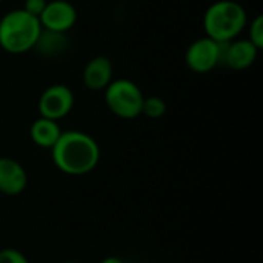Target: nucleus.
Instances as JSON below:
<instances>
[{
  "label": "nucleus",
  "mask_w": 263,
  "mask_h": 263,
  "mask_svg": "<svg viewBox=\"0 0 263 263\" xmlns=\"http://www.w3.org/2000/svg\"><path fill=\"white\" fill-rule=\"evenodd\" d=\"M51 157L57 170L68 176H85L100 162L97 140L79 129L63 131L51 148Z\"/></svg>",
  "instance_id": "f257e3e1"
},
{
  "label": "nucleus",
  "mask_w": 263,
  "mask_h": 263,
  "mask_svg": "<svg viewBox=\"0 0 263 263\" xmlns=\"http://www.w3.org/2000/svg\"><path fill=\"white\" fill-rule=\"evenodd\" d=\"M247 23L248 14L236 0H217L211 3L203 14L205 35L219 43H228L237 39Z\"/></svg>",
  "instance_id": "f03ea898"
},
{
  "label": "nucleus",
  "mask_w": 263,
  "mask_h": 263,
  "mask_svg": "<svg viewBox=\"0 0 263 263\" xmlns=\"http://www.w3.org/2000/svg\"><path fill=\"white\" fill-rule=\"evenodd\" d=\"M42 25L25 9H11L0 18V48L9 54L32 51Z\"/></svg>",
  "instance_id": "7ed1b4c3"
},
{
  "label": "nucleus",
  "mask_w": 263,
  "mask_h": 263,
  "mask_svg": "<svg viewBox=\"0 0 263 263\" xmlns=\"http://www.w3.org/2000/svg\"><path fill=\"white\" fill-rule=\"evenodd\" d=\"M105 103L119 119L133 120L142 116L143 92L137 83L129 79H114L105 88Z\"/></svg>",
  "instance_id": "20e7f679"
},
{
  "label": "nucleus",
  "mask_w": 263,
  "mask_h": 263,
  "mask_svg": "<svg viewBox=\"0 0 263 263\" xmlns=\"http://www.w3.org/2000/svg\"><path fill=\"white\" fill-rule=\"evenodd\" d=\"M222 46L206 35L194 40L185 51V63L196 74H208L222 65Z\"/></svg>",
  "instance_id": "39448f33"
},
{
  "label": "nucleus",
  "mask_w": 263,
  "mask_h": 263,
  "mask_svg": "<svg viewBox=\"0 0 263 263\" xmlns=\"http://www.w3.org/2000/svg\"><path fill=\"white\" fill-rule=\"evenodd\" d=\"M74 106V92L69 86L63 83H55L48 86L39 97V114L40 117H46L59 122L66 117Z\"/></svg>",
  "instance_id": "423d86ee"
},
{
  "label": "nucleus",
  "mask_w": 263,
  "mask_h": 263,
  "mask_svg": "<svg viewBox=\"0 0 263 263\" xmlns=\"http://www.w3.org/2000/svg\"><path fill=\"white\" fill-rule=\"evenodd\" d=\"M39 22L43 29L68 34L77 23V9L68 0H48Z\"/></svg>",
  "instance_id": "0eeeda50"
},
{
  "label": "nucleus",
  "mask_w": 263,
  "mask_h": 263,
  "mask_svg": "<svg viewBox=\"0 0 263 263\" xmlns=\"http://www.w3.org/2000/svg\"><path fill=\"white\" fill-rule=\"evenodd\" d=\"M259 49L248 39H234L222 46V65L233 71H243L254 65Z\"/></svg>",
  "instance_id": "6e6552de"
},
{
  "label": "nucleus",
  "mask_w": 263,
  "mask_h": 263,
  "mask_svg": "<svg viewBox=\"0 0 263 263\" xmlns=\"http://www.w3.org/2000/svg\"><path fill=\"white\" fill-rule=\"evenodd\" d=\"M28 186V174L23 165L11 157H0V193L18 196Z\"/></svg>",
  "instance_id": "1a4fd4ad"
},
{
  "label": "nucleus",
  "mask_w": 263,
  "mask_h": 263,
  "mask_svg": "<svg viewBox=\"0 0 263 263\" xmlns=\"http://www.w3.org/2000/svg\"><path fill=\"white\" fill-rule=\"evenodd\" d=\"M112 62L106 55H97L91 59L83 68V85L91 91H105V88L114 80Z\"/></svg>",
  "instance_id": "9d476101"
},
{
  "label": "nucleus",
  "mask_w": 263,
  "mask_h": 263,
  "mask_svg": "<svg viewBox=\"0 0 263 263\" xmlns=\"http://www.w3.org/2000/svg\"><path fill=\"white\" fill-rule=\"evenodd\" d=\"M68 48H69V39L66 32H55L42 28L32 49L43 59H57L62 54H65Z\"/></svg>",
  "instance_id": "9b49d317"
},
{
  "label": "nucleus",
  "mask_w": 263,
  "mask_h": 263,
  "mask_svg": "<svg viewBox=\"0 0 263 263\" xmlns=\"http://www.w3.org/2000/svg\"><path fill=\"white\" fill-rule=\"evenodd\" d=\"M62 129L59 126V122L55 120H51V119H46V117H39L32 122L31 128H29V136H31V140L40 146V148H45V149H51L59 137L62 136Z\"/></svg>",
  "instance_id": "f8f14e48"
},
{
  "label": "nucleus",
  "mask_w": 263,
  "mask_h": 263,
  "mask_svg": "<svg viewBox=\"0 0 263 263\" xmlns=\"http://www.w3.org/2000/svg\"><path fill=\"white\" fill-rule=\"evenodd\" d=\"M166 112V102L159 96H149L143 99L142 114L148 119H160Z\"/></svg>",
  "instance_id": "ddd939ff"
},
{
  "label": "nucleus",
  "mask_w": 263,
  "mask_h": 263,
  "mask_svg": "<svg viewBox=\"0 0 263 263\" xmlns=\"http://www.w3.org/2000/svg\"><path fill=\"white\" fill-rule=\"evenodd\" d=\"M248 40L260 51L263 48V15H256L248 28Z\"/></svg>",
  "instance_id": "4468645a"
},
{
  "label": "nucleus",
  "mask_w": 263,
  "mask_h": 263,
  "mask_svg": "<svg viewBox=\"0 0 263 263\" xmlns=\"http://www.w3.org/2000/svg\"><path fill=\"white\" fill-rule=\"evenodd\" d=\"M0 263H29V260L15 248H3L0 250Z\"/></svg>",
  "instance_id": "2eb2a0df"
},
{
  "label": "nucleus",
  "mask_w": 263,
  "mask_h": 263,
  "mask_svg": "<svg viewBox=\"0 0 263 263\" xmlns=\"http://www.w3.org/2000/svg\"><path fill=\"white\" fill-rule=\"evenodd\" d=\"M48 0H25L23 2V8L28 14L34 15V17H40V14L43 12L45 6H46Z\"/></svg>",
  "instance_id": "dca6fc26"
},
{
  "label": "nucleus",
  "mask_w": 263,
  "mask_h": 263,
  "mask_svg": "<svg viewBox=\"0 0 263 263\" xmlns=\"http://www.w3.org/2000/svg\"><path fill=\"white\" fill-rule=\"evenodd\" d=\"M100 263H123V260H120L119 257H114V256H111V257H106V259H103Z\"/></svg>",
  "instance_id": "f3484780"
},
{
  "label": "nucleus",
  "mask_w": 263,
  "mask_h": 263,
  "mask_svg": "<svg viewBox=\"0 0 263 263\" xmlns=\"http://www.w3.org/2000/svg\"><path fill=\"white\" fill-rule=\"evenodd\" d=\"M2 2H3V0H0V3H2Z\"/></svg>",
  "instance_id": "a211bd4d"
},
{
  "label": "nucleus",
  "mask_w": 263,
  "mask_h": 263,
  "mask_svg": "<svg viewBox=\"0 0 263 263\" xmlns=\"http://www.w3.org/2000/svg\"><path fill=\"white\" fill-rule=\"evenodd\" d=\"M66 263H72V262H66Z\"/></svg>",
  "instance_id": "6ab92c4d"
}]
</instances>
